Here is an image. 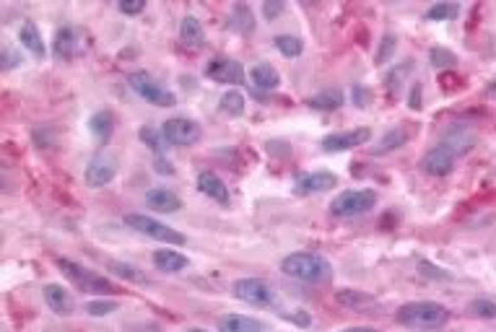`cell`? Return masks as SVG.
Masks as SVG:
<instances>
[{
	"instance_id": "obj_36",
	"label": "cell",
	"mask_w": 496,
	"mask_h": 332,
	"mask_svg": "<svg viewBox=\"0 0 496 332\" xmlns=\"http://www.w3.org/2000/svg\"><path fill=\"white\" fill-rule=\"evenodd\" d=\"M418 273L424 275V278H431V281H449V273H445L442 267L427 263V260H421V263H418Z\"/></svg>"
},
{
	"instance_id": "obj_5",
	"label": "cell",
	"mask_w": 496,
	"mask_h": 332,
	"mask_svg": "<svg viewBox=\"0 0 496 332\" xmlns=\"http://www.w3.org/2000/svg\"><path fill=\"white\" fill-rule=\"evenodd\" d=\"M125 224H128L133 231H138V234L149 236V239H154V242H161V244H172V247H182V244H185V236L179 234L177 229H172V226L161 224V221L151 218V215L130 213V215H125Z\"/></svg>"
},
{
	"instance_id": "obj_10",
	"label": "cell",
	"mask_w": 496,
	"mask_h": 332,
	"mask_svg": "<svg viewBox=\"0 0 496 332\" xmlns=\"http://www.w3.org/2000/svg\"><path fill=\"white\" fill-rule=\"evenodd\" d=\"M372 133L367 127H356V130H346V133H330L322 138V151L325 153H340V151H351V148L364 146Z\"/></svg>"
},
{
	"instance_id": "obj_30",
	"label": "cell",
	"mask_w": 496,
	"mask_h": 332,
	"mask_svg": "<svg viewBox=\"0 0 496 332\" xmlns=\"http://www.w3.org/2000/svg\"><path fill=\"white\" fill-rule=\"evenodd\" d=\"M273 44H276V49L283 55V58H299L301 52H304V44H301V40L299 37H288V34H281V37H276L273 40Z\"/></svg>"
},
{
	"instance_id": "obj_20",
	"label": "cell",
	"mask_w": 496,
	"mask_h": 332,
	"mask_svg": "<svg viewBox=\"0 0 496 332\" xmlns=\"http://www.w3.org/2000/svg\"><path fill=\"white\" fill-rule=\"evenodd\" d=\"M179 40L188 49H200L206 44V31H203V24H200L195 16H185L179 21Z\"/></svg>"
},
{
	"instance_id": "obj_25",
	"label": "cell",
	"mask_w": 496,
	"mask_h": 332,
	"mask_svg": "<svg viewBox=\"0 0 496 332\" xmlns=\"http://www.w3.org/2000/svg\"><path fill=\"white\" fill-rule=\"evenodd\" d=\"M408 143V130L406 127H392L390 133L379 138V143L372 148V156H385L390 151H397L400 146H406Z\"/></svg>"
},
{
	"instance_id": "obj_15",
	"label": "cell",
	"mask_w": 496,
	"mask_h": 332,
	"mask_svg": "<svg viewBox=\"0 0 496 332\" xmlns=\"http://www.w3.org/2000/svg\"><path fill=\"white\" fill-rule=\"evenodd\" d=\"M86 185L94 187V190H99V187H107L115 179V161L112 158H94L89 166H86Z\"/></svg>"
},
{
	"instance_id": "obj_24",
	"label": "cell",
	"mask_w": 496,
	"mask_h": 332,
	"mask_svg": "<svg viewBox=\"0 0 496 332\" xmlns=\"http://www.w3.org/2000/svg\"><path fill=\"white\" fill-rule=\"evenodd\" d=\"M249 81H252L255 88H260V91H273V88H278V83H281V76H278V70L273 68V65L260 63V65H255V68L249 70Z\"/></svg>"
},
{
	"instance_id": "obj_26",
	"label": "cell",
	"mask_w": 496,
	"mask_h": 332,
	"mask_svg": "<svg viewBox=\"0 0 496 332\" xmlns=\"http://www.w3.org/2000/svg\"><path fill=\"white\" fill-rule=\"evenodd\" d=\"M229 26L239 34H252L255 31V13L249 6L245 3H237L234 8H231V21H229Z\"/></svg>"
},
{
	"instance_id": "obj_46",
	"label": "cell",
	"mask_w": 496,
	"mask_h": 332,
	"mask_svg": "<svg viewBox=\"0 0 496 332\" xmlns=\"http://www.w3.org/2000/svg\"><path fill=\"white\" fill-rule=\"evenodd\" d=\"M188 332H206V330H200V327H190Z\"/></svg>"
},
{
	"instance_id": "obj_2",
	"label": "cell",
	"mask_w": 496,
	"mask_h": 332,
	"mask_svg": "<svg viewBox=\"0 0 496 332\" xmlns=\"http://www.w3.org/2000/svg\"><path fill=\"white\" fill-rule=\"evenodd\" d=\"M395 319L408 330H439L449 319V309L437 301H411L397 309Z\"/></svg>"
},
{
	"instance_id": "obj_13",
	"label": "cell",
	"mask_w": 496,
	"mask_h": 332,
	"mask_svg": "<svg viewBox=\"0 0 496 332\" xmlns=\"http://www.w3.org/2000/svg\"><path fill=\"white\" fill-rule=\"evenodd\" d=\"M336 301L348 309V312H356V314H372L374 309H379V304L374 296H369L364 291H356V288H343V291L336 293Z\"/></svg>"
},
{
	"instance_id": "obj_37",
	"label": "cell",
	"mask_w": 496,
	"mask_h": 332,
	"mask_svg": "<svg viewBox=\"0 0 496 332\" xmlns=\"http://www.w3.org/2000/svg\"><path fill=\"white\" fill-rule=\"evenodd\" d=\"M392 52H395V37H392V34H385L377 52V65H385L387 60L392 58Z\"/></svg>"
},
{
	"instance_id": "obj_11",
	"label": "cell",
	"mask_w": 496,
	"mask_h": 332,
	"mask_svg": "<svg viewBox=\"0 0 496 332\" xmlns=\"http://www.w3.org/2000/svg\"><path fill=\"white\" fill-rule=\"evenodd\" d=\"M206 76L216 83H242L245 81V68L242 63L231 58H213L206 65Z\"/></svg>"
},
{
	"instance_id": "obj_4",
	"label": "cell",
	"mask_w": 496,
	"mask_h": 332,
	"mask_svg": "<svg viewBox=\"0 0 496 332\" xmlns=\"http://www.w3.org/2000/svg\"><path fill=\"white\" fill-rule=\"evenodd\" d=\"M231 291L239 301L249 304V306H263V309H273L278 304V293L276 288L263 281V278H239L234 281Z\"/></svg>"
},
{
	"instance_id": "obj_7",
	"label": "cell",
	"mask_w": 496,
	"mask_h": 332,
	"mask_svg": "<svg viewBox=\"0 0 496 332\" xmlns=\"http://www.w3.org/2000/svg\"><path fill=\"white\" fill-rule=\"evenodd\" d=\"M377 206L374 190H346L330 203V213L336 218H356Z\"/></svg>"
},
{
	"instance_id": "obj_33",
	"label": "cell",
	"mask_w": 496,
	"mask_h": 332,
	"mask_svg": "<svg viewBox=\"0 0 496 332\" xmlns=\"http://www.w3.org/2000/svg\"><path fill=\"white\" fill-rule=\"evenodd\" d=\"M470 314L473 317H481V319H496V301L491 299H476V301H470Z\"/></svg>"
},
{
	"instance_id": "obj_12",
	"label": "cell",
	"mask_w": 496,
	"mask_h": 332,
	"mask_svg": "<svg viewBox=\"0 0 496 332\" xmlns=\"http://www.w3.org/2000/svg\"><path fill=\"white\" fill-rule=\"evenodd\" d=\"M338 185V176L333 172H309V174H299L294 179V192L297 195H317V192H328L330 187Z\"/></svg>"
},
{
	"instance_id": "obj_1",
	"label": "cell",
	"mask_w": 496,
	"mask_h": 332,
	"mask_svg": "<svg viewBox=\"0 0 496 332\" xmlns=\"http://www.w3.org/2000/svg\"><path fill=\"white\" fill-rule=\"evenodd\" d=\"M281 270L294 278L299 283H307V285H320V283H328L333 278V265L317 252H294L283 257L281 263Z\"/></svg>"
},
{
	"instance_id": "obj_28",
	"label": "cell",
	"mask_w": 496,
	"mask_h": 332,
	"mask_svg": "<svg viewBox=\"0 0 496 332\" xmlns=\"http://www.w3.org/2000/svg\"><path fill=\"white\" fill-rule=\"evenodd\" d=\"M89 127H91V133L104 143V140L112 135V130H115V117H112V112H107V109L97 112V115L89 119Z\"/></svg>"
},
{
	"instance_id": "obj_18",
	"label": "cell",
	"mask_w": 496,
	"mask_h": 332,
	"mask_svg": "<svg viewBox=\"0 0 496 332\" xmlns=\"http://www.w3.org/2000/svg\"><path fill=\"white\" fill-rule=\"evenodd\" d=\"M151 260H154V265H156V270L169 273V275L182 273V270L190 265L188 257H185L182 252H177V249H156Z\"/></svg>"
},
{
	"instance_id": "obj_45",
	"label": "cell",
	"mask_w": 496,
	"mask_h": 332,
	"mask_svg": "<svg viewBox=\"0 0 496 332\" xmlns=\"http://www.w3.org/2000/svg\"><path fill=\"white\" fill-rule=\"evenodd\" d=\"M488 94H491V97H496V81L491 83V86H488Z\"/></svg>"
},
{
	"instance_id": "obj_8",
	"label": "cell",
	"mask_w": 496,
	"mask_h": 332,
	"mask_svg": "<svg viewBox=\"0 0 496 332\" xmlns=\"http://www.w3.org/2000/svg\"><path fill=\"white\" fill-rule=\"evenodd\" d=\"M161 135L169 146L185 148L200 140V125L190 117H172L161 125Z\"/></svg>"
},
{
	"instance_id": "obj_39",
	"label": "cell",
	"mask_w": 496,
	"mask_h": 332,
	"mask_svg": "<svg viewBox=\"0 0 496 332\" xmlns=\"http://www.w3.org/2000/svg\"><path fill=\"white\" fill-rule=\"evenodd\" d=\"M117 8L128 16H135V13H143L146 10V0H119Z\"/></svg>"
},
{
	"instance_id": "obj_34",
	"label": "cell",
	"mask_w": 496,
	"mask_h": 332,
	"mask_svg": "<svg viewBox=\"0 0 496 332\" xmlns=\"http://www.w3.org/2000/svg\"><path fill=\"white\" fill-rule=\"evenodd\" d=\"M429 60H431V65L434 68H452L457 63V58L449 52V49H445V47H434L431 52H429Z\"/></svg>"
},
{
	"instance_id": "obj_29",
	"label": "cell",
	"mask_w": 496,
	"mask_h": 332,
	"mask_svg": "<svg viewBox=\"0 0 496 332\" xmlns=\"http://www.w3.org/2000/svg\"><path fill=\"white\" fill-rule=\"evenodd\" d=\"M245 97L239 94V91H226L224 97H221V112L229 115V117H242L245 115Z\"/></svg>"
},
{
	"instance_id": "obj_14",
	"label": "cell",
	"mask_w": 496,
	"mask_h": 332,
	"mask_svg": "<svg viewBox=\"0 0 496 332\" xmlns=\"http://www.w3.org/2000/svg\"><path fill=\"white\" fill-rule=\"evenodd\" d=\"M198 190L206 197H210L213 203H219V206H229V200H231L226 185H224V179H221L219 174H213V172H200Z\"/></svg>"
},
{
	"instance_id": "obj_21",
	"label": "cell",
	"mask_w": 496,
	"mask_h": 332,
	"mask_svg": "<svg viewBox=\"0 0 496 332\" xmlns=\"http://www.w3.org/2000/svg\"><path fill=\"white\" fill-rule=\"evenodd\" d=\"M42 293H44V301H47L52 312L63 314V317L73 314V299H70V293L65 288H60L58 283H47Z\"/></svg>"
},
{
	"instance_id": "obj_16",
	"label": "cell",
	"mask_w": 496,
	"mask_h": 332,
	"mask_svg": "<svg viewBox=\"0 0 496 332\" xmlns=\"http://www.w3.org/2000/svg\"><path fill=\"white\" fill-rule=\"evenodd\" d=\"M146 208L156 210V213H177L179 208H182V200L172 190H167V187H156V190L146 192Z\"/></svg>"
},
{
	"instance_id": "obj_44",
	"label": "cell",
	"mask_w": 496,
	"mask_h": 332,
	"mask_svg": "<svg viewBox=\"0 0 496 332\" xmlns=\"http://www.w3.org/2000/svg\"><path fill=\"white\" fill-rule=\"evenodd\" d=\"M340 332H379V330H374V327H346V330Z\"/></svg>"
},
{
	"instance_id": "obj_3",
	"label": "cell",
	"mask_w": 496,
	"mask_h": 332,
	"mask_svg": "<svg viewBox=\"0 0 496 332\" xmlns=\"http://www.w3.org/2000/svg\"><path fill=\"white\" fill-rule=\"evenodd\" d=\"M58 267H60V273L65 275L81 293H97V296L115 293V283L107 281L104 275H97L94 270H89V267H81V265L70 263V260H65V257H60L58 260Z\"/></svg>"
},
{
	"instance_id": "obj_6",
	"label": "cell",
	"mask_w": 496,
	"mask_h": 332,
	"mask_svg": "<svg viewBox=\"0 0 496 332\" xmlns=\"http://www.w3.org/2000/svg\"><path fill=\"white\" fill-rule=\"evenodd\" d=\"M128 83L140 99H146L154 107H174V104H177L174 94H172L169 88H164V83H159V81L154 78L151 73H146V70H133L128 76Z\"/></svg>"
},
{
	"instance_id": "obj_17",
	"label": "cell",
	"mask_w": 496,
	"mask_h": 332,
	"mask_svg": "<svg viewBox=\"0 0 496 332\" xmlns=\"http://www.w3.org/2000/svg\"><path fill=\"white\" fill-rule=\"evenodd\" d=\"M78 31L73 26H63V29L55 31V44H52V52L58 60H73L78 55Z\"/></svg>"
},
{
	"instance_id": "obj_41",
	"label": "cell",
	"mask_w": 496,
	"mask_h": 332,
	"mask_svg": "<svg viewBox=\"0 0 496 332\" xmlns=\"http://www.w3.org/2000/svg\"><path fill=\"white\" fill-rule=\"evenodd\" d=\"M3 60H6V63H3V70H10V68H16V65H21V58H16L8 47L3 49Z\"/></svg>"
},
{
	"instance_id": "obj_38",
	"label": "cell",
	"mask_w": 496,
	"mask_h": 332,
	"mask_svg": "<svg viewBox=\"0 0 496 332\" xmlns=\"http://www.w3.org/2000/svg\"><path fill=\"white\" fill-rule=\"evenodd\" d=\"M110 267H112V273H117V275H122V278H128V281H146L143 275L133 267V265H128V263H110Z\"/></svg>"
},
{
	"instance_id": "obj_22",
	"label": "cell",
	"mask_w": 496,
	"mask_h": 332,
	"mask_svg": "<svg viewBox=\"0 0 496 332\" xmlns=\"http://www.w3.org/2000/svg\"><path fill=\"white\" fill-rule=\"evenodd\" d=\"M307 104L312 109H317V112H336V109L346 104V97H343L340 88H325V91H320L315 97H309Z\"/></svg>"
},
{
	"instance_id": "obj_32",
	"label": "cell",
	"mask_w": 496,
	"mask_h": 332,
	"mask_svg": "<svg viewBox=\"0 0 496 332\" xmlns=\"http://www.w3.org/2000/svg\"><path fill=\"white\" fill-rule=\"evenodd\" d=\"M460 13V6L457 3H437L427 10V21H447V19H455Z\"/></svg>"
},
{
	"instance_id": "obj_42",
	"label": "cell",
	"mask_w": 496,
	"mask_h": 332,
	"mask_svg": "<svg viewBox=\"0 0 496 332\" xmlns=\"http://www.w3.org/2000/svg\"><path fill=\"white\" fill-rule=\"evenodd\" d=\"M354 99H356V107H367L369 104V94H367V88L364 86H354Z\"/></svg>"
},
{
	"instance_id": "obj_23",
	"label": "cell",
	"mask_w": 496,
	"mask_h": 332,
	"mask_svg": "<svg viewBox=\"0 0 496 332\" xmlns=\"http://www.w3.org/2000/svg\"><path fill=\"white\" fill-rule=\"evenodd\" d=\"M19 42L29 49L34 58L42 60L44 55H47L44 42H42V34H40V29H37V24H34V21H24V26H21V31H19Z\"/></svg>"
},
{
	"instance_id": "obj_40",
	"label": "cell",
	"mask_w": 496,
	"mask_h": 332,
	"mask_svg": "<svg viewBox=\"0 0 496 332\" xmlns=\"http://www.w3.org/2000/svg\"><path fill=\"white\" fill-rule=\"evenodd\" d=\"M281 10H283V3H281V0H270V3H265V6H263V13L268 16V21L276 19Z\"/></svg>"
},
{
	"instance_id": "obj_31",
	"label": "cell",
	"mask_w": 496,
	"mask_h": 332,
	"mask_svg": "<svg viewBox=\"0 0 496 332\" xmlns=\"http://www.w3.org/2000/svg\"><path fill=\"white\" fill-rule=\"evenodd\" d=\"M138 138L143 140V146H149L156 156H161V153H164V148L169 146L167 140H164V135H161V130H154V127H140Z\"/></svg>"
},
{
	"instance_id": "obj_19",
	"label": "cell",
	"mask_w": 496,
	"mask_h": 332,
	"mask_svg": "<svg viewBox=\"0 0 496 332\" xmlns=\"http://www.w3.org/2000/svg\"><path fill=\"white\" fill-rule=\"evenodd\" d=\"M219 332H265V324L247 314H226L219 319Z\"/></svg>"
},
{
	"instance_id": "obj_9",
	"label": "cell",
	"mask_w": 496,
	"mask_h": 332,
	"mask_svg": "<svg viewBox=\"0 0 496 332\" xmlns=\"http://www.w3.org/2000/svg\"><path fill=\"white\" fill-rule=\"evenodd\" d=\"M455 161H457L455 153L439 143V146H434L431 151L424 153V158H421V172L429 176H447V174H452Z\"/></svg>"
},
{
	"instance_id": "obj_43",
	"label": "cell",
	"mask_w": 496,
	"mask_h": 332,
	"mask_svg": "<svg viewBox=\"0 0 496 332\" xmlns=\"http://www.w3.org/2000/svg\"><path fill=\"white\" fill-rule=\"evenodd\" d=\"M156 172H159V174H174V169H172V164H169L167 158H156Z\"/></svg>"
},
{
	"instance_id": "obj_35",
	"label": "cell",
	"mask_w": 496,
	"mask_h": 332,
	"mask_svg": "<svg viewBox=\"0 0 496 332\" xmlns=\"http://www.w3.org/2000/svg\"><path fill=\"white\" fill-rule=\"evenodd\" d=\"M117 309V301H89L86 304V314H91V317H107V314H112Z\"/></svg>"
},
{
	"instance_id": "obj_27",
	"label": "cell",
	"mask_w": 496,
	"mask_h": 332,
	"mask_svg": "<svg viewBox=\"0 0 496 332\" xmlns=\"http://www.w3.org/2000/svg\"><path fill=\"white\" fill-rule=\"evenodd\" d=\"M442 146L449 148L455 156L468 153L470 146H473V133H468V130H463V127H452V130L445 135V140H442Z\"/></svg>"
}]
</instances>
